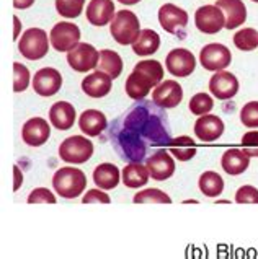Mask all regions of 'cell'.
Returning <instances> with one entry per match:
<instances>
[{
  "label": "cell",
  "instance_id": "obj_1",
  "mask_svg": "<svg viewBox=\"0 0 258 259\" xmlns=\"http://www.w3.org/2000/svg\"><path fill=\"white\" fill-rule=\"evenodd\" d=\"M113 149L123 161L147 160L151 149L172 144L168 116L164 108L149 100H136L108 129Z\"/></svg>",
  "mask_w": 258,
  "mask_h": 259
},
{
  "label": "cell",
  "instance_id": "obj_2",
  "mask_svg": "<svg viewBox=\"0 0 258 259\" xmlns=\"http://www.w3.org/2000/svg\"><path fill=\"white\" fill-rule=\"evenodd\" d=\"M164 80V67L159 61H141L126 80V93L132 100H144L152 88Z\"/></svg>",
  "mask_w": 258,
  "mask_h": 259
},
{
  "label": "cell",
  "instance_id": "obj_3",
  "mask_svg": "<svg viewBox=\"0 0 258 259\" xmlns=\"http://www.w3.org/2000/svg\"><path fill=\"white\" fill-rule=\"evenodd\" d=\"M54 191L64 199L79 197L87 188V176L82 169L73 166L59 168L53 178Z\"/></svg>",
  "mask_w": 258,
  "mask_h": 259
},
{
  "label": "cell",
  "instance_id": "obj_4",
  "mask_svg": "<svg viewBox=\"0 0 258 259\" xmlns=\"http://www.w3.org/2000/svg\"><path fill=\"white\" fill-rule=\"evenodd\" d=\"M112 31L113 39L121 44V46H128L132 44L141 34V25H139V18L134 13L129 10H121L115 15V18L112 21Z\"/></svg>",
  "mask_w": 258,
  "mask_h": 259
},
{
  "label": "cell",
  "instance_id": "obj_5",
  "mask_svg": "<svg viewBox=\"0 0 258 259\" xmlns=\"http://www.w3.org/2000/svg\"><path fill=\"white\" fill-rule=\"evenodd\" d=\"M48 34L41 28H29L23 33L21 39L18 41V49L23 57L29 61H40L49 51Z\"/></svg>",
  "mask_w": 258,
  "mask_h": 259
},
{
  "label": "cell",
  "instance_id": "obj_6",
  "mask_svg": "<svg viewBox=\"0 0 258 259\" xmlns=\"http://www.w3.org/2000/svg\"><path fill=\"white\" fill-rule=\"evenodd\" d=\"M93 155V144L84 136H72L65 139L59 147V157L65 163L80 165L92 158Z\"/></svg>",
  "mask_w": 258,
  "mask_h": 259
},
{
  "label": "cell",
  "instance_id": "obj_7",
  "mask_svg": "<svg viewBox=\"0 0 258 259\" xmlns=\"http://www.w3.org/2000/svg\"><path fill=\"white\" fill-rule=\"evenodd\" d=\"M49 41L59 53H69L80 41V29L77 25L69 23V21H61L51 29Z\"/></svg>",
  "mask_w": 258,
  "mask_h": 259
},
{
  "label": "cell",
  "instance_id": "obj_8",
  "mask_svg": "<svg viewBox=\"0 0 258 259\" xmlns=\"http://www.w3.org/2000/svg\"><path fill=\"white\" fill-rule=\"evenodd\" d=\"M195 25L201 33L216 34L226 28V15L217 5H204L195 13Z\"/></svg>",
  "mask_w": 258,
  "mask_h": 259
},
{
  "label": "cell",
  "instance_id": "obj_9",
  "mask_svg": "<svg viewBox=\"0 0 258 259\" xmlns=\"http://www.w3.org/2000/svg\"><path fill=\"white\" fill-rule=\"evenodd\" d=\"M232 61L231 51L227 49L224 44L219 42H211L206 44L200 53V62L206 70H224L226 67H229Z\"/></svg>",
  "mask_w": 258,
  "mask_h": 259
},
{
  "label": "cell",
  "instance_id": "obj_10",
  "mask_svg": "<svg viewBox=\"0 0 258 259\" xmlns=\"http://www.w3.org/2000/svg\"><path fill=\"white\" fill-rule=\"evenodd\" d=\"M98 61H100V53L92 44L87 42H79L67 54L69 65L77 72H88L92 69H97Z\"/></svg>",
  "mask_w": 258,
  "mask_h": 259
},
{
  "label": "cell",
  "instance_id": "obj_11",
  "mask_svg": "<svg viewBox=\"0 0 258 259\" xmlns=\"http://www.w3.org/2000/svg\"><path fill=\"white\" fill-rule=\"evenodd\" d=\"M165 65H167V70L170 72L172 75H175V77H188V75H191V73L195 72L196 59L188 49L176 48V49H172L170 53L167 54Z\"/></svg>",
  "mask_w": 258,
  "mask_h": 259
},
{
  "label": "cell",
  "instance_id": "obj_12",
  "mask_svg": "<svg viewBox=\"0 0 258 259\" xmlns=\"http://www.w3.org/2000/svg\"><path fill=\"white\" fill-rule=\"evenodd\" d=\"M183 100V88L175 80H164L160 82L152 93V101L160 108H175Z\"/></svg>",
  "mask_w": 258,
  "mask_h": 259
},
{
  "label": "cell",
  "instance_id": "obj_13",
  "mask_svg": "<svg viewBox=\"0 0 258 259\" xmlns=\"http://www.w3.org/2000/svg\"><path fill=\"white\" fill-rule=\"evenodd\" d=\"M209 92L217 100H231L239 92V80L227 70H217L209 80Z\"/></svg>",
  "mask_w": 258,
  "mask_h": 259
},
{
  "label": "cell",
  "instance_id": "obj_14",
  "mask_svg": "<svg viewBox=\"0 0 258 259\" xmlns=\"http://www.w3.org/2000/svg\"><path fill=\"white\" fill-rule=\"evenodd\" d=\"M145 165L149 168V173L152 180L156 181H165L175 173V161L170 157V152L164 149H159L156 153L147 157Z\"/></svg>",
  "mask_w": 258,
  "mask_h": 259
},
{
  "label": "cell",
  "instance_id": "obj_15",
  "mask_svg": "<svg viewBox=\"0 0 258 259\" xmlns=\"http://www.w3.org/2000/svg\"><path fill=\"white\" fill-rule=\"evenodd\" d=\"M159 23L167 33L176 34L188 25V13L173 4H165L159 10Z\"/></svg>",
  "mask_w": 258,
  "mask_h": 259
},
{
  "label": "cell",
  "instance_id": "obj_16",
  "mask_svg": "<svg viewBox=\"0 0 258 259\" xmlns=\"http://www.w3.org/2000/svg\"><path fill=\"white\" fill-rule=\"evenodd\" d=\"M62 87V77L56 69L44 67L34 73L33 78V90L40 96H53Z\"/></svg>",
  "mask_w": 258,
  "mask_h": 259
},
{
  "label": "cell",
  "instance_id": "obj_17",
  "mask_svg": "<svg viewBox=\"0 0 258 259\" xmlns=\"http://www.w3.org/2000/svg\"><path fill=\"white\" fill-rule=\"evenodd\" d=\"M51 136V127L46 119L43 117H33L28 119L23 127H21V139L29 147H40L44 142H48Z\"/></svg>",
  "mask_w": 258,
  "mask_h": 259
},
{
  "label": "cell",
  "instance_id": "obj_18",
  "mask_svg": "<svg viewBox=\"0 0 258 259\" xmlns=\"http://www.w3.org/2000/svg\"><path fill=\"white\" fill-rule=\"evenodd\" d=\"M224 132V122L220 117L212 114L200 116L195 124V134L203 142H214Z\"/></svg>",
  "mask_w": 258,
  "mask_h": 259
},
{
  "label": "cell",
  "instance_id": "obj_19",
  "mask_svg": "<svg viewBox=\"0 0 258 259\" xmlns=\"http://www.w3.org/2000/svg\"><path fill=\"white\" fill-rule=\"evenodd\" d=\"M112 85H113V78L101 70L93 72L82 80L84 93L92 96V98H103V96H106L112 92Z\"/></svg>",
  "mask_w": 258,
  "mask_h": 259
},
{
  "label": "cell",
  "instance_id": "obj_20",
  "mask_svg": "<svg viewBox=\"0 0 258 259\" xmlns=\"http://www.w3.org/2000/svg\"><path fill=\"white\" fill-rule=\"evenodd\" d=\"M115 18V4L112 0H90L87 7V20L93 26H105Z\"/></svg>",
  "mask_w": 258,
  "mask_h": 259
},
{
  "label": "cell",
  "instance_id": "obj_21",
  "mask_svg": "<svg viewBox=\"0 0 258 259\" xmlns=\"http://www.w3.org/2000/svg\"><path fill=\"white\" fill-rule=\"evenodd\" d=\"M216 5L226 15V28L234 29L245 23L247 20V7L242 0H217Z\"/></svg>",
  "mask_w": 258,
  "mask_h": 259
},
{
  "label": "cell",
  "instance_id": "obj_22",
  "mask_svg": "<svg viewBox=\"0 0 258 259\" xmlns=\"http://www.w3.org/2000/svg\"><path fill=\"white\" fill-rule=\"evenodd\" d=\"M76 108L67 101H57L49 109V121L59 131H69L76 122Z\"/></svg>",
  "mask_w": 258,
  "mask_h": 259
},
{
  "label": "cell",
  "instance_id": "obj_23",
  "mask_svg": "<svg viewBox=\"0 0 258 259\" xmlns=\"http://www.w3.org/2000/svg\"><path fill=\"white\" fill-rule=\"evenodd\" d=\"M220 165L223 169L231 176H237L242 175L248 168L250 165V155L247 150H240V149H229L226 150L223 158H220Z\"/></svg>",
  "mask_w": 258,
  "mask_h": 259
},
{
  "label": "cell",
  "instance_id": "obj_24",
  "mask_svg": "<svg viewBox=\"0 0 258 259\" xmlns=\"http://www.w3.org/2000/svg\"><path fill=\"white\" fill-rule=\"evenodd\" d=\"M106 116L98 109H87L82 113L79 119V127L84 134L90 136V137H97L100 136L103 131L106 129Z\"/></svg>",
  "mask_w": 258,
  "mask_h": 259
},
{
  "label": "cell",
  "instance_id": "obj_25",
  "mask_svg": "<svg viewBox=\"0 0 258 259\" xmlns=\"http://www.w3.org/2000/svg\"><path fill=\"white\" fill-rule=\"evenodd\" d=\"M120 169L113 163H101L95 168L93 171V181L100 189H115L121 180Z\"/></svg>",
  "mask_w": 258,
  "mask_h": 259
},
{
  "label": "cell",
  "instance_id": "obj_26",
  "mask_svg": "<svg viewBox=\"0 0 258 259\" xmlns=\"http://www.w3.org/2000/svg\"><path fill=\"white\" fill-rule=\"evenodd\" d=\"M123 183L128 188H142L149 181V168L139 161H131L129 165L123 168Z\"/></svg>",
  "mask_w": 258,
  "mask_h": 259
},
{
  "label": "cell",
  "instance_id": "obj_27",
  "mask_svg": "<svg viewBox=\"0 0 258 259\" xmlns=\"http://www.w3.org/2000/svg\"><path fill=\"white\" fill-rule=\"evenodd\" d=\"M137 56H151L160 48V36L154 29H142L139 38L131 44Z\"/></svg>",
  "mask_w": 258,
  "mask_h": 259
},
{
  "label": "cell",
  "instance_id": "obj_28",
  "mask_svg": "<svg viewBox=\"0 0 258 259\" xmlns=\"http://www.w3.org/2000/svg\"><path fill=\"white\" fill-rule=\"evenodd\" d=\"M97 69L108 73L112 78H116L123 72V59L120 57V54L112 49H103L100 51V61Z\"/></svg>",
  "mask_w": 258,
  "mask_h": 259
},
{
  "label": "cell",
  "instance_id": "obj_29",
  "mask_svg": "<svg viewBox=\"0 0 258 259\" xmlns=\"http://www.w3.org/2000/svg\"><path fill=\"white\" fill-rule=\"evenodd\" d=\"M200 191L206 197H217L224 191V180L216 171H204L200 176Z\"/></svg>",
  "mask_w": 258,
  "mask_h": 259
},
{
  "label": "cell",
  "instance_id": "obj_30",
  "mask_svg": "<svg viewBox=\"0 0 258 259\" xmlns=\"http://www.w3.org/2000/svg\"><path fill=\"white\" fill-rule=\"evenodd\" d=\"M234 44L240 51H253L258 48V31L255 28H244L234 34Z\"/></svg>",
  "mask_w": 258,
  "mask_h": 259
},
{
  "label": "cell",
  "instance_id": "obj_31",
  "mask_svg": "<svg viewBox=\"0 0 258 259\" xmlns=\"http://www.w3.org/2000/svg\"><path fill=\"white\" fill-rule=\"evenodd\" d=\"M134 204H170L172 199L160 189H144L139 191L132 199Z\"/></svg>",
  "mask_w": 258,
  "mask_h": 259
},
{
  "label": "cell",
  "instance_id": "obj_32",
  "mask_svg": "<svg viewBox=\"0 0 258 259\" xmlns=\"http://www.w3.org/2000/svg\"><path fill=\"white\" fill-rule=\"evenodd\" d=\"M214 108V101L208 93H196L190 100V111L195 116H204Z\"/></svg>",
  "mask_w": 258,
  "mask_h": 259
},
{
  "label": "cell",
  "instance_id": "obj_33",
  "mask_svg": "<svg viewBox=\"0 0 258 259\" xmlns=\"http://www.w3.org/2000/svg\"><path fill=\"white\" fill-rule=\"evenodd\" d=\"M85 0H56V10L65 18H77L84 10Z\"/></svg>",
  "mask_w": 258,
  "mask_h": 259
},
{
  "label": "cell",
  "instance_id": "obj_34",
  "mask_svg": "<svg viewBox=\"0 0 258 259\" xmlns=\"http://www.w3.org/2000/svg\"><path fill=\"white\" fill-rule=\"evenodd\" d=\"M29 85V70L23 64H13V92H25Z\"/></svg>",
  "mask_w": 258,
  "mask_h": 259
},
{
  "label": "cell",
  "instance_id": "obj_35",
  "mask_svg": "<svg viewBox=\"0 0 258 259\" xmlns=\"http://www.w3.org/2000/svg\"><path fill=\"white\" fill-rule=\"evenodd\" d=\"M240 121L245 127H258V101H250L240 111Z\"/></svg>",
  "mask_w": 258,
  "mask_h": 259
},
{
  "label": "cell",
  "instance_id": "obj_36",
  "mask_svg": "<svg viewBox=\"0 0 258 259\" xmlns=\"http://www.w3.org/2000/svg\"><path fill=\"white\" fill-rule=\"evenodd\" d=\"M237 204H258V189L255 186H242L235 192Z\"/></svg>",
  "mask_w": 258,
  "mask_h": 259
},
{
  "label": "cell",
  "instance_id": "obj_37",
  "mask_svg": "<svg viewBox=\"0 0 258 259\" xmlns=\"http://www.w3.org/2000/svg\"><path fill=\"white\" fill-rule=\"evenodd\" d=\"M28 202L29 204H54L56 197L54 194L46 188H38L29 192L28 196Z\"/></svg>",
  "mask_w": 258,
  "mask_h": 259
},
{
  "label": "cell",
  "instance_id": "obj_38",
  "mask_svg": "<svg viewBox=\"0 0 258 259\" xmlns=\"http://www.w3.org/2000/svg\"><path fill=\"white\" fill-rule=\"evenodd\" d=\"M84 204H109L112 202V199H109V196L106 194V192H103L100 189H90L87 191L85 197L82 199Z\"/></svg>",
  "mask_w": 258,
  "mask_h": 259
},
{
  "label": "cell",
  "instance_id": "obj_39",
  "mask_svg": "<svg viewBox=\"0 0 258 259\" xmlns=\"http://www.w3.org/2000/svg\"><path fill=\"white\" fill-rule=\"evenodd\" d=\"M170 153L180 161H188L196 155V147L195 145H180V147H172Z\"/></svg>",
  "mask_w": 258,
  "mask_h": 259
},
{
  "label": "cell",
  "instance_id": "obj_40",
  "mask_svg": "<svg viewBox=\"0 0 258 259\" xmlns=\"http://www.w3.org/2000/svg\"><path fill=\"white\" fill-rule=\"evenodd\" d=\"M242 145H245V149H250V147H256L258 149V132L256 131L247 132V134L242 137Z\"/></svg>",
  "mask_w": 258,
  "mask_h": 259
},
{
  "label": "cell",
  "instance_id": "obj_41",
  "mask_svg": "<svg viewBox=\"0 0 258 259\" xmlns=\"http://www.w3.org/2000/svg\"><path fill=\"white\" fill-rule=\"evenodd\" d=\"M13 173H15V183H13V189H15V191H18V189H20V184L23 183V175H21L20 168H18L17 165L13 166Z\"/></svg>",
  "mask_w": 258,
  "mask_h": 259
},
{
  "label": "cell",
  "instance_id": "obj_42",
  "mask_svg": "<svg viewBox=\"0 0 258 259\" xmlns=\"http://www.w3.org/2000/svg\"><path fill=\"white\" fill-rule=\"evenodd\" d=\"M33 4H34V0H13V7L15 9H20V10L29 9Z\"/></svg>",
  "mask_w": 258,
  "mask_h": 259
},
{
  "label": "cell",
  "instance_id": "obj_43",
  "mask_svg": "<svg viewBox=\"0 0 258 259\" xmlns=\"http://www.w3.org/2000/svg\"><path fill=\"white\" fill-rule=\"evenodd\" d=\"M13 21H15V39H17L18 38V34H20V28H21V25H20V20L17 18V17H15L13 18Z\"/></svg>",
  "mask_w": 258,
  "mask_h": 259
},
{
  "label": "cell",
  "instance_id": "obj_44",
  "mask_svg": "<svg viewBox=\"0 0 258 259\" xmlns=\"http://www.w3.org/2000/svg\"><path fill=\"white\" fill-rule=\"evenodd\" d=\"M118 2H121L123 5H134L137 2H141V0H118Z\"/></svg>",
  "mask_w": 258,
  "mask_h": 259
},
{
  "label": "cell",
  "instance_id": "obj_45",
  "mask_svg": "<svg viewBox=\"0 0 258 259\" xmlns=\"http://www.w3.org/2000/svg\"><path fill=\"white\" fill-rule=\"evenodd\" d=\"M247 150V153L252 157V155H258V149H245Z\"/></svg>",
  "mask_w": 258,
  "mask_h": 259
},
{
  "label": "cell",
  "instance_id": "obj_46",
  "mask_svg": "<svg viewBox=\"0 0 258 259\" xmlns=\"http://www.w3.org/2000/svg\"><path fill=\"white\" fill-rule=\"evenodd\" d=\"M253 2H255V4H258V0H253Z\"/></svg>",
  "mask_w": 258,
  "mask_h": 259
}]
</instances>
